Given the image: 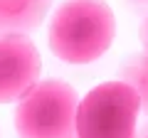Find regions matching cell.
Masks as SVG:
<instances>
[{
    "label": "cell",
    "mask_w": 148,
    "mask_h": 138,
    "mask_svg": "<svg viewBox=\"0 0 148 138\" xmlns=\"http://www.w3.org/2000/svg\"><path fill=\"white\" fill-rule=\"evenodd\" d=\"M123 77H126L123 81L136 89L138 99H141V111H146L148 116V57L146 52L128 59L126 67H123Z\"/></svg>",
    "instance_id": "6"
},
{
    "label": "cell",
    "mask_w": 148,
    "mask_h": 138,
    "mask_svg": "<svg viewBox=\"0 0 148 138\" xmlns=\"http://www.w3.org/2000/svg\"><path fill=\"white\" fill-rule=\"evenodd\" d=\"M141 42L146 47V57H148V20L143 22V30H141Z\"/></svg>",
    "instance_id": "7"
},
{
    "label": "cell",
    "mask_w": 148,
    "mask_h": 138,
    "mask_svg": "<svg viewBox=\"0 0 148 138\" xmlns=\"http://www.w3.org/2000/svg\"><path fill=\"white\" fill-rule=\"evenodd\" d=\"M136 3H148V0H136Z\"/></svg>",
    "instance_id": "9"
},
{
    "label": "cell",
    "mask_w": 148,
    "mask_h": 138,
    "mask_svg": "<svg viewBox=\"0 0 148 138\" xmlns=\"http://www.w3.org/2000/svg\"><path fill=\"white\" fill-rule=\"evenodd\" d=\"M136 138H148V121H146V126H143L141 128V133H138V136Z\"/></svg>",
    "instance_id": "8"
},
{
    "label": "cell",
    "mask_w": 148,
    "mask_h": 138,
    "mask_svg": "<svg viewBox=\"0 0 148 138\" xmlns=\"http://www.w3.org/2000/svg\"><path fill=\"white\" fill-rule=\"evenodd\" d=\"M141 99L126 81H104L79 101L77 138H136Z\"/></svg>",
    "instance_id": "3"
},
{
    "label": "cell",
    "mask_w": 148,
    "mask_h": 138,
    "mask_svg": "<svg viewBox=\"0 0 148 138\" xmlns=\"http://www.w3.org/2000/svg\"><path fill=\"white\" fill-rule=\"evenodd\" d=\"M77 91L57 79L40 81L17 101L15 131L20 138H77Z\"/></svg>",
    "instance_id": "2"
},
{
    "label": "cell",
    "mask_w": 148,
    "mask_h": 138,
    "mask_svg": "<svg viewBox=\"0 0 148 138\" xmlns=\"http://www.w3.org/2000/svg\"><path fill=\"white\" fill-rule=\"evenodd\" d=\"M52 0H0V32L22 35L35 30L47 15Z\"/></svg>",
    "instance_id": "5"
},
{
    "label": "cell",
    "mask_w": 148,
    "mask_h": 138,
    "mask_svg": "<svg viewBox=\"0 0 148 138\" xmlns=\"http://www.w3.org/2000/svg\"><path fill=\"white\" fill-rule=\"evenodd\" d=\"M116 17L104 0H67L49 20L47 44L67 64H89L114 42Z\"/></svg>",
    "instance_id": "1"
},
{
    "label": "cell",
    "mask_w": 148,
    "mask_h": 138,
    "mask_svg": "<svg viewBox=\"0 0 148 138\" xmlns=\"http://www.w3.org/2000/svg\"><path fill=\"white\" fill-rule=\"evenodd\" d=\"M42 59L25 35H0V104L20 101L40 84Z\"/></svg>",
    "instance_id": "4"
}]
</instances>
